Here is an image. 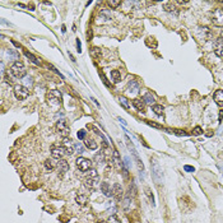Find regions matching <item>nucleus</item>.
Instances as JSON below:
<instances>
[{
    "label": "nucleus",
    "instance_id": "obj_35",
    "mask_svg": "<svg viewBox=\"0 0 223 223\" xmlns=\"http://www.w3.org/2000/svg\"><path fill=\"white\" fill-rule=\"evenodd\" d=\"M107 4L110 5L111 8H113V9H115V8H117L119 5L121 4V1H120V0H110V1H107Z\"/></svg>",
    "mask_w": 223,
    "mask_h": 223
},
{
    "label": "nucleus",
    "instance_id": "obj_37",
    "mask_svg": "<svg viewBox=\"0 0 223 223\" xmlns=\"http://www.w3.org/2000/svg\"><path fill=\"white\" fill-rule=\"evenodd\" d=\"M75 152H77V153H79V154H82L84 152V147L80 143H77V144H75Z\"/></svg>",
    "mask_w": 223,
    "mask_h": 223
},
{
    "label": "nucleus",
    "instance_id": "obj_33",
    "mask_svg": "<svg viewBox=\"0 0 223 223\" xmlns=\"http://www.w3.org/2000/svg\"><path fill=\"white\" fill-rule=\"evenodd\" d=\"M87 172H88V176H87V177H92V179H97V177H98V172H97L94 168H91V170L87 171Z\"/></svg>",
    "mask_w": 223,
    "mask_h": 223
},
{
    "label": "nucleus",
    "instance_id": "obj_27",
    "mask_svg": "<svg viewBox=\"0 0 223 223\" xmlns=\"http://www.w3.org/2000/svg\"><path fill=\"white\" fill-rule=\"evenodd\" d=\"M94 161H96L97 163H103L105 162V153L101 151V152H98V153L96 154V157H94Z\"/></svg>",
    "mask_w": 223,
    "mask_h": 223
},
{
    "label": "nucleus",
    "instance_id": "obj_16",
    "mask_svg": "<svg viewBox=\"0 0 223 223\" xmlns=\"http://www.w3.org/2000/svg\"><path fill=\"white\" fill-rule=\"evenodd\" d=\"M133 106H134L138 111H140V112H144V111H145V102H144L143 100H139V98L133 100Z\"/></svg>",
    "mask_w": 223,
    "mask_h": 223
},
{
    "label": "nucleus",
    "instance_id": "obj_1",
    "mask_svg": "<svg viewBox=\"0 0 223 223\" xmlns=\"http://www.w3.org/2000/svg\"><path fill=\"white\" fill-rule=\"evenodd\" d=\"M10 73H12V75L14 78H18V79H21V78H24L26 77V66H24V64L22 61H14L13 62V65L10 66Z\"/></svg>",
    "mask_w": 223,
    "mask_h": 223
},
{
    "label": "nucleus",
    "instance_id": "obj_24",
    "mask_svg": "<svg viewBox=\"0 0 223 223\" xmlns=\"http://www.w3.org/2000/svg\"><path fill=\"white\" fill-rule=\"evenodd\" d=\"M144 191H145V195H147V198L149 199V202L152 203V205H154V196H153V194H152V190H151V187H148L147 186L145 189H144Z\"/></svg>",
    "mask_w": 223,
    "mask_h": 223
},
{
    "label": "nucleus",
    "instance_id": "obj_23",
    "mask_svg": "<svg viewBox=\"0 0 223 223\" xmlns=\"http://www.w3.org/2000/svg\"><path fill=\"white\" fill-rule=\"evenodd\" d=\"M111 78H112V80L115 82V83H119V82L121 80V74L119 70H112L111 72Z\"/></svg>",
    "mask_w": 223,
    "mask_h": 223
},
{
    "label": "nucleus",
    "instance_id": "obj_36",
    "mask_svg": "<svg viewBox=\"0 0 223 223\" xmlns=\"http://www.w3.org/2000/svg\"><path fill=\"white\" fill-rule=\"evenodd\" d=\"M145 122L149 125V126H152V127H156V129H163V126L161 124H157V122H153V121H145Z\"/></svg>",
    "mask_w": 223,
    "mask_h": 223
},
{
    "label": "nucleus",
    "instance_id": "obj_14",
    "mask_svg": "<svg viewBox=\"0 0 223 223\" xmlns=\"http://www.w3.org/2000/svg\"><path fill=\"white\" fill-rule=\"evenodd\" d=\"M112 162L117 170H121L122 168V162L120 158V154H119V152L116 151V149H113V152H112Z\"/></svg>",
    "mask_w": 223,
    "mask_h": 223
},
{
    "label": "nucleus",
    "instance_id": "obj_43",
    "mask_svg": "<svg viewBox=\"0 0 223 223\" xmlns=\"http://www.w3.org/2000/svg\"><path fill=\"white\" fill-rule=\"evenodd\" d=\"M77 46H78V52H80V42H79V40H77Z\"/></svg>",
    "mask_w": 223,
    "mask_h": 223
},
{
    "label": "nucleus",
    "instance_id": "obj_22",
    "mask_svg": "<svg viewBox=\"0 0 223 223\" xmlns=\"http://www.w3.org/2000/svg\"><path fill=\"white\" fill-rule=\"evenodd\" d=\"M24 55L27 56V58L29 59V60H31L32 62H33V64H36V65H41V62L38 61V59L36 58V56L33 55V54H31V52H28V51H24Z\"/></svg>",
    "mask_w": 223,
    "mask_h": 223
},
{
    "label": "nucleus",
    "instance_id": "obj_7",
    "mask_svg": "<svg viewBox=\"0 0 223 223\" xmlns=\"http://www.w3.org/2000/svg\"><path fill=\"white\" fill-rule=\"evenodd\" d=\"M56 130H58V133L62 138H68V135H69V133H70L69 126H68L65 120H59L56 122Z\"/></svg>",
    "mask_w": 223,
    "mask_h": 223
},
{
    "label": "nucleus",
    "instance_id": "obj_41",
    "mask_svg": "<svg viewBox=\"0 0 223 223\" xmlns=\"http://www.w3.org/2000/svg\"><path fill=\"white\" fill-rule=\"evenodd\" d=\"M108 223H121L120 221H119V218L113 214V216H111L110 218H108Z\"/></svg>",
    "mask_w": 223,
    "mask_h": 223
},
{
    "label": "nucleus",
    "instance_id": "obj_12",
    "mask_svg": "<svg viewBox=\"0 0 223 223\" xmlns=\"http://www.w3.org/2000/svg\"><path fill=\"white\" fill-rule=\"evenodd\" d=\"M214 54L218 58H223V40L218 38L214 42Z\"/></svg>",
    "mask_w": 223,
    "mask_h": 223
},
{
    "label": "nucleus",
    "instance_id": "obj_39",
    "mask_svg": "<svg viewBox=\"0 0 223 223\" xmlns=\"http://www.w3.org/2000/svg\"><path fill=\"white\" fill-rule=\"evenodd\" d=\"M192 134H194V135H202L203 134V129L200 126H195L194 130H192Z\"/></svg>",
    "mask_w": 223,
    "mask_h": 223
},
{
    "label": "nucleus",
    "instance_id": "obj_9",
    "mask_svg": "<svg viewBox=\"0 0 223 223\" xmlns=\"http://www.w3.org/2000/svg\"><path fill=\"white\" fill-rule=\"evenodd\" d=\"M111 194L112 196L115 198L117 202H122V195H124V190H122L121 185L120 184H113L112 185V189H111Z\"/></svg>",
    "mask_w": 223,
    "mask_h": 223
},
{
    "label": "nucleus",
    "instance_id": "obj_15",
    "mask_svg": "<svg viewBox=\"0 0 223 223\" xmlns=\"http://www.w3.org/2000/svg\"><path fill=\"white\" fill-rule=\"evenodd\" d=\"M139 88H140V86L137 80H134V79L129 80V83H127V89H129L130 93H138V92H139Z\"/></svg>",
    "mask_w": 223,
    "mask_h": 223
},
{
    "label": "nucleus",
    "instance_id": "obj_17",
    "mask_svg": "<svg viewBox=\"0 0 223 223\" xmlns=\"http://www.w3.org/2000/svg\"><path fill=\"white\" fill-rule=\"evenodd\" d=\"M213 98H214V101H216L217 105L223 106V91L222 89H218V91L214 92Z\"/></svg>",
    "mask_w": 223,
    "mask_h": 223
},
{
    "label": "nucleus",
    "instance_id": "obj_20",
    "mask_svg": "<svg viewBox=\"0 0 223 223\" xmlns=\"http://www.w3.org/2000/svg\"><path fill=\"white\" fill-rule=\"evenodd\" d=\"M84 143H86L87 148L91 149V151H96V149L98 148V144L96 143V140H94V139H89V138H88V139H86V142H84Z\"/></svg>",
    "mask_w": 223,
    "mask_h": 223
},
{
    "label": "nucleus",
    "instance_id": "obj_48",
    "mask_svg": "<svg viewBox=\"0 0 223 223\" xmlns=\"http://www.w3.org/2000/svg\"><path fill=\"white\" fill-rule=\"evenodd\" d=\"M222 38H223V31H222Z\"/></svg>",
    "mask_w": 223,
    "mask_h": 223
},
{
    "label": "nucleus",
    "instance_id": "obj_31",
    "mask_svg": "<svg viewBox=\"0 0 223 223\" xmlns=\"http://www.w3.org/2000/svg\"><path fill=\"white\" fill-rule=\"evenodd\" d=\"M91 54H92V56H93L94 59H100V58H101V50H100L98 47H93V48H92Z\"/></svg>",
    "mask_w": 223,
    "mask_h": 223
},
{
    "label": "nucleus",
    "instance_id": "obj_10",
    "mask_svg": "<svg viewBox=\"0 0 223 223\" xmlns=\"http://www.w3.org/2000/svg\"><path fill=\"white\" fill-rule=\"evenodd\" d=\"M50 152H51L52 158H55V159H62V156H64V153H65L64 148H62V147H59V145H51Z\"/></svg>",
    "mask_w": 223,
    "mask_h": 223
},
{
    "label": "nucleus",
    "instance_id": "obj_26",
    "mask_svg": "<svg viewBox=\"0 0 223 223\" xmlns=\"http://www.w3.org/2000/svg\"><path fill=\"white\" fill-rule=\"evenodd\" d=\"M122 208H124V210H129V206H130V195H127V196H125L124 199H122Z\"/></svg>",
    "mask_w": 223,
    "mask_h": 223
},
{
    "label": "nucleus",
    "instance_id": "obj_5",
    "mask_svg": "<svg viewBox=\"0 0 223 223\" xmlns=\"http://www.w3.org/2000/svg\"><path fill=\"white\" fill-rule=\"evenodd\" d=\"M75 163H77L78 168H79L82 172H87V171H89V170H91V167H92L91 159L84 158V157H78Z\"/></svg>",
    "mask_w": 223,
    "mask_h": 223
},
{
    "label": "nucleus",
    "instance_id": "obj_4",
    "mask_svg": "<svg viewBox=\"0 0 223 223\" xmlns=\"http://www.w3.org/2000/svg\"><path fill=\"white\" fill-rule=\"evenodd\" d=\"M47 101L51 106H60L61 105V94L59 91L52 89L47 93Z\"/></svg>",
    "mask_w": 223,
    "mask_h": 223
},
{
    "label": "nucleus",
    "instance_id": "obj_28",
    "mask_svg": "<svg viewBox=\"0 0 223 223\" xmlns=\"http://www.w3.org/2000/svg\"><path fill=\"white\" fill-rule=\"evenodd\" d=\"M152 110L154 111L156 115H162V113H163V106L162 105H153Z\"/></svg>",
    "mask_w": 223,
    "mask_h": 223
},
{
    "label": "nucleus",
    "instance_id": "obj_32",
    "mask_svg": "<svg viewBox=\"0 0 223 223\" xmlns=\"http://www.w3.org/2000/svg\"><path fill=\"white\" fill-rule=\"evenodd\" d=\"M119 101H120V103H121V106H122V107H124V108H126V110L130 107L129 102H127V100L125 98V97H122V96H121V97H119Z\"/></svg>",
    "mask_w": 223,
    "mask_h": 223
},
{
    "label": "nucleus",
    "instance_id": "obj_45",
    "mask_svg": "<svg viewBox=\"0 0 223 223\" xmlns=\"http://www.w3.org/2000/svg\"><path fill=\"white\" fill-rule=\"evenodd\" d=\"M177 4H180V5H185V4H187V1H177Z\"/></svg>",
    "mask_w": 223,
    "mask_h": 223
},
{
    "label": "nucleus",
    "instance_id": "obj_2",
    "mask_svg": "<svg viewBox=\"0 0 223 223\" xmlns=\"http://www.w3.org/2000/svg\"><path fill=\"white\" fill-rule=\"evenodd\" d=\"M151 165H152V177L156 181V184L159 185L162 181V168L159 167V163L156 159H152Z\"/></svg>",
    "mask_w": 223,
    "mask_h": 223
},
{
    "label": "nucleus",
    "instance_id": "obj_40",
    "mask_svg": "<svg viewBox=\"0 0 223 223\" xmlns=\"http://www.w3.org/2000/svg\"><path fill=\"white\" fill-rule=\"evenodd\" d=\"M86 135H87V131L86 130H79V131H78V138H79L80 140H83V139H86Z\"/></svg>",
    "mask_w": 223,
    "mask_h": 223
},
{
    "label": "nucleus",
    "instance_id": "obj_21",
    "mask_svg": "<svg viewBox=\"0 0 223 223\" xmlns=\"http://www.w3.org/2000/svg\"><path fill=\"white\" fill-rule=\"evenodd\" d=\"M75 202H77L78 205H86L87 203H88V196L87 195H78L77 198H75Z\"/></svg>",
    "mask_w": 223,
    "mask_h": 223
},
{
    "label": "nucleus",
    "instance_id": "obj_8",
    "mask_svg": "<svg viewBox=\"0 0 223 223\" xmlns=\"http://www.w3.org/2000/svg\"><path fill=\"white\" fill-rule=\"evenodd\" d=\"M212 22L217 26H223V9L222 8H217L212 13Z\"/></svg>",
    "mask_w": 223,
    "mask_h": 223
},
{
    "label": "nucleus",
    "instance_id": "obj_13",
    "mask_svg": "<svg viewBox=\"0 0 223 223\" xmlns=\"http://www.w3.org/2000/svg\"><path fill=\"white\" fill-rule=\"evenodd\" d=\"M84 186L87 187V189H96L97 186H98V177L97 179H92V177H87L86 181H84Z\"/></svg>",
    "mask_w": 223,
    "mask_h": 223
},
{
    "label": "nucleus",
    "instance_id": "obj_44",
    "mask_svg": "<svg viewBox=\"0 0 223 223\" xmlns=\"http://www.w3.org/2000/svg\"><path fill=\"white\" fill-rule=\"evenodd\" d=\"M119 121H120V122H121V124H122V125H126V121H125V120H124V119H121V117H119Z\"/></svg>",
    "mask_w": 223,
    "mask_h": 223
},
{
    "label": "nucleus",
    "instance_id": "obj_29",
    "mask_svg": "<svg viewBox=\"0 0 223 223\" xmlns=\"http://www.w3.org/2000/svg\"><path fill=\"white\" fill-rule=\"evenodd\" d=\"M165 10L168 13H172V12H176V8L172 3H165Z\"/></svg>",
    "mask_w": 223,
    "mask_h": 223
},
{
    "label": "nucleus",
    "instance_id": "obj_38",
    "mask_svg": "<svg viewBox=\"0 0 223 223\" xmlns=\"http://www.w3.org/2000/svg\"><path fill=\"white\" fill-rule=\"evenodd\" d=\"M23 83H24L23 86L27 87V86H32V83H33V82H32V78H31V77H24ZM27 88H28V87H27Z\"/></svg>",
    "mask_w": 223,
    "mask_h": 223
},
{
    "label": "nucleus",
    "instance_id": "obj_47",
    "mask_svg": "<svg viewBox=\"0 0 223 223\" xmlns=\"http://www.w3.org/2000/svg\"><path fill=\"white\" fill-rule=\"evenodd\" d=\"M97 223H108V222H105V221H100V222H97Z\"/></svg>",
    "mask_w": 223,
    "mask_h": 223
},
{
    "label": "nucleus",
    "instance_id": "obj_30",
    "mask_svg": "<svg viewBox=\"0 0 223 223\" xmlns=\"http://www.w3.org/2000/svg\"><path fill=\"white\" fill-rule=\"evenodd\" d=\"M7 55L8 56H13V59H14L15 61H18V59H19V55H18V52L15 50H12V48H9V50L7 51Z\"/></svg>",
    "mask_w": 223,
    "mask_h": 223
},
{
    "label": "nucleus",
    "instance_id": "obj_34",
    "mask_svg": "<svg viewBox=\"0 0 223 223\" xmlns=\"http://www.w3.org/2000/svg\"><path fill=\"white\" fill-rule=\"evenodd\" d=\"M173 134L175 135H177V137H187V133L185 131V130H181V129H176V130H173Z\"/></svg>",
    "mask_w": 223,
    "mask_h": 223
},
{
    "label": "nucleus",
    "instance_id": "obj_42",
    "mask_svg": "<svg viewBox=\"0 0 223 223\" xmlns=\"http://www.w3.org/2000/svg\"><path fill=\"white\" fill-rule=\"evenodd\" d=\"M184 170L186 171V172H194V171H195V168L192 167V166H189V165H186V166H184Z\"/></svg>",
    "mask_w": 223,
    "mask_h": 223
},
{
    "label": "nucleus",
    "instance_id": "obj_19",
    "mask_svg": "<svg viewBox=\"0 0 223 223\" xmlns=\"http://www.w3.org/2000/svg\"><path fill=\"white\" fill-rule=\"evenodd\" d=\"M101 191L103 192V195L105 196H111V187L108 183H101Z\"/></svg>",
    "mask_w": 223,
    "mask_h": 223
},
{
    "label": "nucleus",
    "instance_id": "obj_6",
    "mask_svg": "<svg viewBox=\"0 0 223 223\" xmlns=\"http://www.w3.org/2000/svg\"><path fill=\"white\" fill-rule=\"evenodd\" d=\"M61 145H62V148H64L65 153L69 154V156H72L75 152V144L73 143V140L70 139V138H62Z\"/></svg>",
    "mask_w": 223,
    "mask_h": 223
},
{
    "label": "nucleus",
    "instance_id": "obj_18",
    "mask_svg": "<svg viewBox=\"0 0 223 223\" xmlns=\"http://www.w3.org/2000/svg\"><path fill=\"white\" fill-rule=\"evenodd\" d=\"M143 101L145 102V105H154V102H156V98H154V96L152 93L147 92V93L144 94V97H143Z\"/></svg>",
    "mask_w": 223,
    "mask_h": 223
},
{
    "label": "nucleus",
    "instance_id": "obj_11",
    "mask_svg": "<svg viewBox=\"0 0 223 223\" xmlns=\"http://www.w3.org/2000/svg\"><path fill=\"white\" fill-rule=\"evenodd\" d=\"M56 165H58V170H59V177H62L69 171V163L65 159H59V162Z\"/></svg>",
    "mask_w": 223,
    "mask_h": 223
},
{
    "label": "nucleus",
    "instance_id": "obj_46",
    "mask_svg": "<svg viewBox=\"0 0 223 223\" xmlns=\"http://www.w3.org/2000/svg\"><path fill=\"white\" fill-rule=\"evenodd\" d=\"M222 116H223V111H221V113H219V122L222 120Z\"/></svg>",
    "mask_w": 223,
    "mask_h": 223
},
{
    "label": "nucleus",
    "instance_id": "obj_3",
    "mask_svg": "<svg viewBox=\"0 0 223 223\" xmlns=\"http://www.w3.org/2000/svg\"><path fill=\"white\" fill-rule=\"evenodd\" d=\"M28 94H29L28 88L24 87L23 84H17V86H14V96L17 100L23 101V100H26L27 97H28Z\"/></svg>",
    "mask_w": 223,
    "mask_h": 223
},
{
    "label": "nucleus",
    "instance_id": "obj_25",
    "mask_svg": "<svg viewBox=\"0 0 223 223\" xmlns=\"http://www.w3.org/2000/svg\"><path fill=\"white\" fill-rule=\"evenodd\" d=\"M55 166H58V165H55V162H54L52 159H46V161H45V167H46V170L52 171L54 168H55Z\"/></svg>",
    "mask_w": 223,
    "mask_h": 223
}]
</instances>
